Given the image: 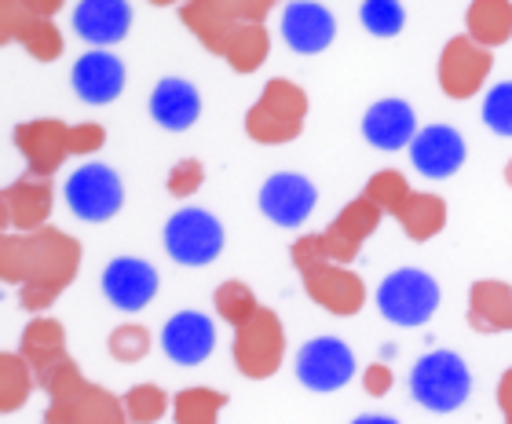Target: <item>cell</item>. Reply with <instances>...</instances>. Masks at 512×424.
<instances>
[{
    "mask_svg": "<svg viewBox=\"0 0 512 424\" xmlns=\"http://www.w3.org/2000/svg\"><path fill=\"white\" fill-rule=\"evenodd\" d=\"M150 344H154V337H150L147 326H139V322H125V326H118L114 333H110L107 348L110 355L118 362H139L150 355Z\"/></svg>",
    "mask_w": 512,
    "mask_h": 424,
    "instance_id": "836d02e7",
    "label": "cell"
},
{
    "mask_svg": "<svg viewBox=\"0 0 512 424\" xmlns=\"http://www.w3.org/2000/svg\"><path fill=\"white\" fill-rule=\"evenodd\" d=\"M319 205V191L300 172H275L260 187V212L278 227H300Z\"/></svg>",
    "mask_w": 512,
    "mask_h": 424,
    "instance_id": "e0dca14e",
    "label": "cell"
},
{
    "mask_svg": "<svg viewBox=\"0 0 512 424\" xmlns=\"http://www.w3.org/2000/svg\"><path fill=\"white\" fill-rule=\"evenodd\" d=\"M417 132V114L406 99H381L363 114V139L374 150H410Z\"/></svg>",
    "mask_w": 512,
    "mask_h": 424,
    "instance_id": "cb8c5ba5",
    "label": "cell"
},
{
    "mask_svg": "<svg viewBox=\"0 0 512 424\" xmlns=\"http://www.w3.org/2000/svg\"><path fill=\"white\" fill-rule=\"evenodd\" d=\"M355 351L341 337H315L297 351V381L308 392H337L355 377Z\"/></svg>",
    "mask_w": 512,
    "mask_h": 424,
    "instance_id": "5bb4252c",
    "label": "cell"
},
{
    "mask_svg": "<svg viewBox=\"0 0 512 424\" xmlns=\"http://www.w3.org/2000/svg\"><path fill=\"white\" fill-rule=\"evenodd\" d=\"M388 216L399 220V227L406 231V238H414V242H428V238H436V234L447 227V202H443L439 194L414 191V187H410Z\"/></svg>",
    "mask_w": 512,
    "mask_h": 424,
    "instance_id": "4316f807",
    "label": "cell"
},
{
    "mask_svg": "<svg viewBox=\"0 0 512 424\" xmlns=\"http://www.w3.org/2000/svg\"><path fill=\"white\" fill-rule=\"evenodd\" d=\"M52 216V183L19 176L0 191V227L4 234H33L48 227Z\"/></svg>",
    "mask_w": 512,
    "mask_h": 424,
    "instance_id": "2e32d148",
    "label": "cell"
},
{
    "mask_svg": "<svg viewBox=\"0 0 512 424\" xmlns=\"http://www.w3.org/2000/svg\"><path fill=\"white\" fill-rule=\"evenodd\" d=\"M491 66L494 55L472 41L469 33H458L439 52V88L450 99H472L476 92H483L487 77H491Z\"/></svg>",
    "mask_w": 512,
    "mask_h": 424,
    "instance_id": "4fadbf2b",
    "label": "cell"
},
{
    "mask_svg": "<svg viewBox=\"0 0 512 424\" xmlns=\"http://www.w3.org/2000/svg\"><path fill=\"white\" fill-rule=\"evenodd\" d=\"M469 326L476 333H512V286L502 278H480L469 289Z\"/></svg>",
    "mask_w": 512,
    "mask_h": 424,
    "instance_id": "484cf974",
    "label": "cell"
},
{
    "mask_svg": "<svg viewBox=\"0 0 512 424\" xmlns=\"http://www.w3.org/2000/svg\"><path fill=\"white\" fill-rule=\"evenodd\" d=\"M359 22H363L366 33H374V37H395V33H403V26H406V11H403V4H395V0H366L363 8H359Z\"/></svg>",
    "mask_w": 512,
    "mask_h": 424,
    "instance_id": "d6a6232c",
    "label": "cell"
},
{
    "mask_svg": "<svg viewBox=\"0 0 512 424\" xmlns=\"http://www.w3.org/2000/svg\"><path fill=\"white\" fill-rule=\"evenodd\" d=\"M33 388H37V373L22 359V351H4V359H0V410L15 414L33 395Z\"/></svg>",
    "mask_w": 512,
    "mask_h": 424,
    "instance_id": "f1b7e54d",
    "label": "cell"
},
{
    "mask_svg": "<svg viewBox=\"0 0 512 424\" xmlns=\"http://www.w3.org/2000/svg\"><path fill=\"white\" fill-rule=\"evenodd\" d=\"M293 267H297L300 282H304V293L311 297V304H319L322 311L330 315H359L366 304V286L363 278L355 275L352 267L333 264L330 256L322 253L319 234H308V238H297L293 249Z\"/></svg>",
    "mask_w": 512,
    "mask_h": 424,
    "instance_id": "5b68a950",
    "label": "cell"
},
{
    "mask_svg": "<svg viewBox=\"0 0 512 424\" xmlns=\"http://www.w3.org/2000/svg\"><path fill=\"white\" fill-rule=\"evenodd\" d=\"M352 424H399L395 417H384V414H363V417H355Z\"/></svg>",
    "mask_w": 512,
    "mask_h": 424,
    "instance_id": "f35d334b",
    "label": "cell"
},
{
    "mask_svg": "<svg viewBox=\"0 0 512 424\" xmlns=\"http://www.w3.org/2000/svg\"><path fill=\"white\" fill-rule=\"evenodd\" d=\"M465 139L450 125H425L410 143V165L428 180H447L465 165Z\"/></svg>",
    "mask_w": 512,
    "mask_h": 424,
    "instance_id": "d6986e66",
    "label": "cell"
},
{
    "mask_svg": "<svg viewBox=\"0 0 512 424\" xmlns=\"http://www.w3.org/2000/svg\"><path fill=\"white\" fill-rule=\"evenodd\" d=\"M498 406H502L505 424H512V366L502 373V381H498Z\"/></svg>",
    "mask_w": 512,
    "mask_h": 424,
    "instance_id": "74e56055",
    "label": "cell"
},
{
    "mask_svg": "<svg viewBox=\"0 0 512 424\" xmlns=\"http://www.w3.org/2000/svg\"><path fill=\"white\" fill-rule=\"evenodd\" d=\"M213 304H216V315L224 318L227 326L246 322V318L260 308V304H256V297H253V289H249L246 282H238V278H227V282H220V286H216Z\"/></svg>",
    "mask_w": 512,
    "mask_h": 424,
    "instance_id": "4dcf8cb0",
    "label": "cell"
},
{
    "mask_svg": "<svg viewBox=\"0 0 512 424\" xmlns=\"http://www.w3.org/2000/svg\"><path fill=\"white\" fill-rule=\"evenodd\" d=\"M465 30L487 52L502 48L512 37V4L509 0H472L465 11Z\"/></svg>",
    "mask_w": 512,
    "mask_h": 424,
    "instance_id": "83f0119b",
    "label": "cell"
},
{
    "mask_svg": "<svg viewBox=\"0 0 512 424\" xmlns=\"http://www.w3.org/2000/svg\"><path fill=\"white\" fill-rule=\"evenodd\" d=\"M161 348L176 366H202L216 348L213 318L202 311H176L161 329Z\"/></svg>",
    "mask_w": 512,
    "mask_h": 424,
    "instance_id": "ffe728a7",
    "label": "cell"
},
{
    "mask_svg": "<svg viewBox=\"0 0 512 424\" xmlns=\"http://www.w3.org/2000/svg\"><path fill=\"white\" fill-rule=\"evenodd\" d=\"M381 220H384L381 205H374L370 198H366V194H359V198L344 205V209L333 216L330 227L319 234L322 253L330 256L333 264L352 267L355 256L363 253L366 238L377 231V223H381Z\"/></svg>",
    "mask_w": 512,
    "mask_h": 424,
    "instance_id": "9a60e30c",
    "label": "cell"
},
{
    "mask_svg": "<svg viewBox=\"0 0 512 424\" xmlns=\"http://www.w3.org/2000/svg\"><path fill=\"white\" fill-rule=\"evenodd\" d=\"M205 183V165L198 158H183L176 161L169 169V180H165V187H169L172 198H191V194H198V187Z\"/></svg>",
    "mask_w": 512,
    "mask_h": 424,
    "instance_id": "d590c367",
    "label": "cell"
},
{
    "mask_svg": "<svg viewBox=\"0 0 512 424\" xmlns=\"http://www.w3.org/2000/svg\"><path fill=\"white\" fill-rule=\"evenodd\" d=\"M132 4L128 0H81L74 8V30L96 52H110V44L128 37Z\"/></svg>",
    "mask_w": 512,
    "mask_h": 424,
    "instance_id": "603a6c76",
    "label": "cell"
},
{
    "mask_svg": "<svg viewBox=\"0 0 512 424\" xmlns=\"http://www.w3.org/2000/svg\"><path fill=\"white\" fill-rule=\"evenodd\" d=\"M505 183L512 187V158H509V165H505Z\"/></svg>",
    "mask_w": 512,
    "mask_h": 424,
    "instance_id": "ab89813d",
    "label": "cell"
},
{
    "mask_svg": "<svg viewBox=\"0 0 512 424\" xmlns=\"http://www.w3.org/2000/svg\"><path fill=\"white\" fill-rule=\"evenodd\" d=\"M410 395L428 414H454L472 395V373L454 351H428L410 370Z\"/></svg>",
    "mask_w": 512,
    "mask_h": 424,
    "instance_id": "ba28073f",
    "label": "cell"
},
{
    "mask_svg": "<svg viewBox=\"0 0 512 424\" xmlns=\"http://www.w3.org/2000/svg\"><path fill=\"white\" fill-rule=\"evenodd\" d=\"M308 121V96L304 88L286 81V77H271L253 106L246 110V136L264 143V147H278L289 143L304 132Z\"/></svg>",
    "mask_w": 512,
    "mask_h": 424,
    "instance_id": "8992f818",
    "label": "cell"
},
{
    "mask_svg": "<svg viewBox=\"0 0 512 424\" xmlns=\"http://www.w3.org/2000/svg\"><path fill=\"white\" fill-rule=\"evenodd\" d=\"M286 359V329L282 318L271 308H260L235 326V366L249 381H267L275 377Z\"/></svg>",
    "mask_w": 512,
    "mask_h": 424,
    "instance_id": "9c48e42d",
    "label": "cell"
},
{
    "mask_svg": "<svg viewBox=\"0 0 512 424\" xmlns=\"http://www.w3.org/2000/svg\"><path fill=\"white\" fill-rule=\"evenodd\" d=\"M483 125L498 132V136L512 139V81H498L487 88L483 96Z\"/></svg>",
    "mask_w": 512,
    "mask_h": 424,
    "instance_id": "e575fe53",
    "label": "cell"
},
{
    "mask_svg": "<svg viewBox=\"0 0 512 424\" xmlns=\"http://www.w3.org/2000/svg\"><path fill=\"white\" fill-rule=\"evenodd\" d=\"M15 147L26 161V176L37 180H52L63 169L66 158L74 154H96L107 143V132L96 121H81V125H66L59 117H37V121H22L15 132Z\"/></svg>",
    "mask_w": 512,
    "mask_h": 424,
    "instance_id": "277c9868",
    "label": "cell"
},
{
    "mask_svg": "<svg viewBox=\"0 0 512 424\" xmlns=\"http://www.w3.org/2000/svg\"><path fill=\"white\" fill-rule=\"evenodd\" d=\"M70 85L77 99L88 106H107L125 92V63L114 52H85L70 70Z\"/></svg>",
    "mask_w": 512,
    "mask_h": 424,
    "instance_id": "44dd1931",
    "label": "cell"
},
{
    "mask_svg": "<svg viewBox=\"0 0 512 424\" xmlns=\"http://www.w3.org/2000/svg\"><path fill=\"white\" fill-rule=\"evenodd\" d=\"M363 388L370 395H374V399L388 395V392H392V370H388L384 362H374V366H370V370L363 373Z\"/></svg>",
    "mask_w": 512,
    "mask_h": 424,
    "instance_id": "8d00e7d4",
    "label": "cell"
},
{
    "mask_svg": "<svg viewBox=\"0 0 512 424\" xmlns=\"http://www.w3.org/2000/svg\"><path fill=\"white\" fill-rule=\"evenodd\" d=\"M121 403H125L128 424H158L169 410V395L158 384H136L132 392L121 395Z\"/></svg>",
    "mask_w": 512,
    "mask_h": 424,
    "instance_id": "1f68e13d",
    "label": "cell"
},
{
    "mask_svg": "<svg viewBox=\"0 0 512 424\" xmlns=\"http://www.w3.org/2000/svg\"><path fill=\"white\" fill-rule=\"evenodd\" d=\"M282 37H286L293 52L319 55L337 37V19H333V11L326 4L297 0V4H286V11H282Z\"/></svg>",
    "mask_w": 512,
    "mask_h": 424,
    "instance_id": "7402d4cb",
    "label": "cell"
},
{
    "mask_svg": "<svg viewBox=\"0 0 512 424\" xmlns=\"http://www.w3.org/2000/svg\"><path fill=\"white\" fill-rule=\"evenodd\" d=\"M103 297L118 311H143L158 297V271L139 256H114L103 267Z\"/></svg>",
    "mask_w": 512,
    "mask_h": 424,
    "instance_id": "ac0fdd59",
    "label": "cell"
},
{
    "mask_svg": "<svg viewBox=\"0 0 512 424\" xmlns=\"http://www.w3.org/2000/svg\"><path fill=\"white\" fill-rule=\"evenodd\" d=\"M202 114V96L187 77H161L150 92V117L169 132H187Z\"/></svg>",
    "mask_w": 512,
    "mask_h": 424,
    "instance_id": "d4e9b609",
    "label": "cell"
},
{
    "mask_svg": "<svg viewBox=\"0 0 512 424\" xmlns=\"http://www.w3.org/2000/svg\"><path fill=\"white\" fill-rule=\"evenodd\" d=\"M63 8V0H4L0 4V41H19L37 63H55L63 55L66 41L55 15Z\"/></svg>",
    "mask_w": 512,
    "mask_h": 424,
    "instance_id": "52a82bcc",
    "label": "cell"
},
{
    "mask_svg": "<svg viewBox=\"0 0 512 424\" xmlns=\"http://www.w3.org/2000/svg\"><path fill=\"white\" fill-rule=\"evenodd\" d=\"M22 359L37 373V388L48 395L44 424H128L125 403L77 370L66 351L63 322L33 318L22 333Z\"/></svg>",
    "mask_w": 512,
    "mask_h": 424,
    "instance_id": "6da1fadb",
    "label": "cell"
},
{
    "mask_svg": "<svg viewBox=\"0 0 512 424\" xmlns=\"http://www.w3.org/2000/svg\"><path fill=\"white\" fill-rule=\"evenodd\" d=\"M227 395L216 388H183L172 395V421L176 424H220Z\"/></svg>",
    "mask_w": 512,
    "mask_h": 424,
    "instance_id": "f546056e",
    "label": "cell"
},
{
    "mask_svg": "<svg viewBox=\"0 0 512 424\" xmlns=\"http://www.w3.org/2000/svg\"><path fill=\"white\" fill-rule=\"evenodd\" d=\"M271 8V0H187L180 4V19L235 74H253L271 55L264 26Z\"/></svg>",
    "mask_w": 512,
    "mask_h": 424,
    "instance_id": "3957f363",
    "label": "cell"
},
{
    "mask_svg": "<svg viewBox=\"0 0 512 424\" xmlns=\"http://www.w3.org/2000/svg\"><path fill=\"white\" fill-rule=\"evenodd\" d=\"M81 271V242L59 227L0 238V278L19 289V304L41 315Z\"/></svg>",
    "mask_w": 512,
    "mask_h": 424,
    "instance_id": "7a4b0ae2",
    "label": "cell"
},
{
    "mask_svg": "<svg viewBox=\"0 0 512 424\" xmlns=\"http://www.w3.org/2000/svg\"><path fill=\"white\" fill-rule=\"evenodd\" d=\"M439 308V282L421 267H399L377 286V311L392 326H425Z\"/></svg>",
    "mask_w": 512,
    "mask_h": 424,
    "instance_id": "30bf717a",
    "label": "cell"
},
{
    "mask_svg": "<svg viewBox=\"0 0 512 424\" xmlns=\"http://www.w3.org/2000/svg\"><path fill=\"white\" fill-rule=\"evenodd\" d=\"M63 198L70 205L77 220L85 223H103L114 220L125 205V187H121V176L103 161H88L81 169L70 172V180L63 187Z\"/></svg>",
    "mask_w": 512,
    "mask_h": 424,
    "instance_id": "7c38bea8",
    "label": "cell"
},
{
    "mask_svg": "<svg viewBox=\"0 0 512 424\" xmlns=\"http://www.w3.org/2000/svg\"><path fill=\"white\" fill-rule=\"evenodd\" d=\"M224 223L205 209H176L165 223V253L183 267H205L224 253Z\"/></svg>",
    "mask_w": 512,
    "mask_h": 424,
    "instance_id": "8fae6325",
    "label": "cell"
}]
</instances>
